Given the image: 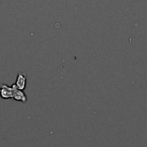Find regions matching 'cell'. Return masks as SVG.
I'll return each mask as SVG.
<instances>
[{
    "mask_svg": "<svg viewBox=\"0 0 147 147\" xmlns=\"http://www.w3.org/2000/svg\"><path fill=\"white\" fill-rule=\"evenodd\" d=\"M16 88V85L13 84L12 86L9 87L6 84H3L0 87V97L3 100H8V99H12L13 95V91Z\"/></svg>",
    "mask_w": 147,
    "mask_h": 147,
    "instance_id": "1",
    "label": "cell"
},
{
    "mask_svg": "<svg viewBox=\"0 0 147 147\" xmlns=\"http://www.w3.org/2000/svg\"><path fill=\"white\" fill-rule=\"evenodd\" d=\"M26 81H27V78H26L25 74H18L17 77V81L14 84L16 85L18 89L24 91L26 88Z\"/></svg>",
    "mask_w": 147,
    "mask_h": 147,
    "instance_id": "2",
    "label": "cell"
},
{
    "mask_svg": "<svg viewBox=\"0 0 147 147\" xmlns=\"http://www.w3.org/2000/svg\"><path fill=\"white\" fill-rule=\"evenodd\" d=\"M12 99L15 100H17V101H21L23 103H25L27 101V96L24 94V92L23 90L18 89L17 87L15 88V89L13 91Z\"/></svg>",
    "mask_w": 147,
    "mask_h": 147,
    "instance_id": "3",
    "label": "cell"
}]
</instances>
